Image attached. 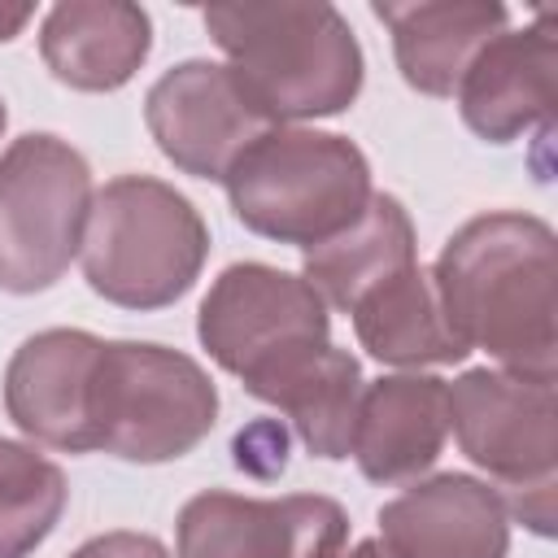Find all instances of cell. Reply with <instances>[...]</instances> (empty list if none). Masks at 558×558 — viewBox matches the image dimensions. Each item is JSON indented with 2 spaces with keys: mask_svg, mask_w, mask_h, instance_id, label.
<instances>
[{
  "mask_svg": "<svg viewBox=\"0 0 558 558\" xmlns=\"http://www.w3.org/2000/svg\"><path fill=\"white\" fill-rule=\"evenodd\" d=\"M432 283L466 353L484 349L497 371L554 379L558 257L549 222L519 209H493L462 222L440 248Z\"/></svg>",
  "mask_w": 558,
  "mask_h": 558,
  "instance_id": "cell-1",
  "label": "cell"
},
{
  "mask_svg": "<svg viewBox=\"0 0 558 558\" xmlns=\"http://www.w3.org/2000/svg\"><path fill=\"white\" fill-rule=\"evenodd\" d=\"M205 31L227 52L240 96L266 126L344 113L366 78L353 26L327 0L209 4Z\"/></svg>",
  "mask_w": 558,
  "mask_h": 558,
  "instance_id": "cell-2",
  "label": "cell"
},
{
  "mask_svg": "<svg viewBox=\"0 0 558 558\" xmlns=\"http://www.w3.org/2000/svg\"><path fill=\"white\" fill-rule=\"evenodd\" d=\"M235 218L275 244L314 248L357 222L371 192L366 153L310 126H266L227 170Z\"/></svg>",
  "mask_w": 558,
  "mask_h": 558,
  "instance_id": "cell-3",
  "label": "cell"
},
{
  "mask_svg": "<svg viewBox=\"0 0 558 558\" xmlns=\"http://www.w3.org/2000/svg\"><path fill=\"white\" fill-rule=\"evenodd\" d=\"M83 279L122 310H161L192 292L209 257L201 209L153 174H118L92 196Z\"/></svg>",
  "mask_w": 558,
  "mask_h": 558,
  "instance_id": "cell-4",
  "label": "cell"
},
{
  "mask_svg": "<svg viewBox=\"0 0 558 558\" xmlns=\"http://www.w3.org/2000/svg\"><path fill=\"white\" fill-rule=\"evenodd\" d=\"M218 418V388L205 366L148 340H105L92 384L96 449L122 462H174Z\"/></svg>",
  "mask_w": 558,
  "mask_h": 558,
  "instance_id": "cell-5",
  "label": "cell"
},
{
  "mask_svg": "<svg viewBox=\"0 0 558 558\" xmlns=\"http://www.w3.org/2000/svg\"><path fill=\"white\" fill-rule=\"evenodd\" d=\"M92 196V166L61 135L26 131L0 153V292L31 296L70 270Z\"/></svg>",
  "mask_w": 558,
  "mask_h": 558,
  "instance_id": "cell-6",
  "label": "cell"
},
{
  "mask_svg": "<svg viewBox=\"0 0 558 558\" xmlns=\"http://www.w3.org/2000/svg\"><path fill=\"white\" fill-rule=\"evenodd\" d=\"M196 336L205 353L253 392L305 353L331 344V314L301 275L235 262L209 283L196 310Z\"/></svg>",
  "mask_w": 558,
  "mask_h": 558,
  "instance_id": "cell-7",
  "label": "cell"
},
{
  "mask_svg": "<svg viewBox=\"0 0 558 558\" xmlns=\"http://www.w3.org/2000/svg\"><path fill=\"white\" fill-rule=\"evenodd\" d=\"M449 432L458 449L497 480L519 488L558 471V397L554 379L510 371H466L449 384Z\"/></svg>",
  "mask_w": 558,
  "mask_h": 558,
  "instance_id": "cell-8",
  "label": "cell"
},
{
  "mask_svg": "<svg viewBox=\"0 0 558 558\" xmlns=\"http://www.w3.org/2000/svg\"><path fill=\"white\" fill-rule=\"evenodd\" d=\"M349 514L323 493H196L174 523L179 558H340Z\"/></svg>",
  "mask_w": 558,
  "mask_h": 558,
  "instance_id": "cell-9",
  "label": "cell"
},
{
  "mask_svg": "<svg viewBox=\"0 0 558 558\" xmlns=\"http://www.w3.org/2000/svg\"><path fill=\"white\" fill-rule=\"evenodd\" d=\"M144 122L161 157L192 179H227L231 161L266 131L218 61H179L144 96Z\"/></svg>",
  "mask_w": 558,
  "mask_h": 558,
  "instance_id": "cell-10",
  "label": "cell"
},
{
  "mask_svg": "<svg viewBox=\"0 0 558 558\" xmlns=\"http://www.w3.org/2000/svg\"><path fill=\"white\" fill-rule=\"evenodd\" d=\"M453 96L462 122L488 144L549 126L558 105V9H541L523 31L493 35Z\"/></svg>",
  "mask_w": 558,
  "mask_h": 558,
  "instance_id": "cell-11",
  "label": "cell"
},
{
  "mask_svg": "<svg viewBox=\"0 0 558 558\" xmlns=\"http://www.w3.org/2000/svg\"><path fill=\"white\" fill-rule=\"evenodd\" d=\"M105 340L78 327H48L26 336L4 366V410L22 436L61 453L96 449L92 384Z\"/></svg>",
  "mask_w": 558,
  "mask_h": 558,
  "instance_id": "cell-12",
  "label": "cell"
},
{
  "mask_svg": "<svg viewBox=\"0 0 558 558\" xmlns=\"http://www.w3.org/2000/svg\"><path fill=\"white\" fill-rule=\"evenodd\" d=\"M379 545L392 558H506L510 514L501 493L475 475L414 480L379 506Z\"/></svg>",
  "mask_w": 558,
  "mask_h": 558,
  "instance_id": "cell-13",
  "label": "cell"
},
{
  "mask_svg": "<svg viewBox=\"0 0 558 558\" xmlns=\"http://www.w3.org/2000/svg\"><path fill=\"white\" fill-rule=\"evenodd\" d=\"M449 436V384L436 375H384L362 388L349 453L371 484H410L436 466Z\"/></svg>",
  "mask_w": 558,
  "mask_h": 558,
  "instance_id": "cell-14",
  "label": "cell"
},
{
  "mask_svg": "<svg viewBox=\"0 0 558 558\" xmlns=\"http://www.w3.org/2000/svg\"><path fill=\"white\" fill-rule=\"evenodd\" d=\"M153 52V17L131 0H65L39 26V57L74 92H118Z\"/></svg>",
  "mask_w": 558,
  "mask_h": 558,
  "instance_id": "cell-15",
  "label": "cell"
},
{
  "mask_svg": "<svg viewBox=\"0 0 558 558\" xmlns=\"http://www.w3.org/2000/svg\"><path fill=\"white\" fill-rule=\"evenodd\" d=\"M375 17L392 35L401 78L423 96H453L475 52L506 31L510 9L497 0H418L375 4Z\"/></svg>",
  "mask_w": 558,
  "mask_h": 558,
  "instance_id": "cell-16",
  "label": "cell"
},
{
  "mask_svg": "<svg viewBox=\"0 0 558 558\" xmlns=\"http://www.w3.org/2000/svg\"><path fill=\"white\" fill-rule=\"evenodd\" d=\"M414 262H418V244L405 205L388 192H375L353 227L305 248L301 279L323 296V305L349 314L371 288H379L384 279H392Z\"/></svg>",
  "mask_w": 558,
  "mask_h": 558,
  "instance_id": "cell-17",
  "label": "cell"
},
{
  "mask_svg": "<svg viewBox=\"0 0 558 558\" xmlns=\"http://www.w3.org/2000/svg\"><path fill=\"white\" fill-rule=\"evenodd\" d=\"M357 344L388 366H449L466 357V344L445 323L436 283L427 266H405L379 288H371L353 310Z\"/></svg>",
  "mask_w": 558,
  "mask_h": 558,
  "instance_id": "cell-18",
  "label": "cell"
},
{
  "mask_svg": "<svg viewBox=\"0 0 558 558\" xmlns=\"http://www.w3.org/2000/svg\"><path fill=\"white\" fill-rule=\"evenodd\" d=\"M248 397L279 405L301 436V445L314 458H349L353 423H357V401H362V366L349 349L323 344L279 371L275 379L257 384Z\"/></svg>",
  "mask_w": 558,
  "mask_h": 558,
  "instance_id": "cell-19",
  "label": "cell"
},
{
  "mask_svg": "<svg viewBox=\"0 0 558 558\" xmlns=\"http://www.w3.org/2000/svg\"><path fill=\"white\" fill-rule=\"evenodd\" d=\"M65 475L35 445L0 436V558H31L65 510Z\"/></svg>",
  "mask_w": 558,
  "mask_h": 558,
  "instance_id": "cell-20",
  "label": "cell"
},
{
  "mask_svg": "<svg viewBox=\"0 0 558 558\" xmlns=\"http://www.w3.org/2000/svg\"><path fill=\"white\" fill-rule=\"evenodd\" d=\"M501 506L510 519L527 523L536 536H554V480H536V484H519V488H497Z\"/></svg>",
  "mask_w": 558,
  "mask_h": 558,
  "instance_id": "cell-21",
  "label": "cell"
},
{
  "mask_svg": "<svg viewBox=\"0 0 558 558\" xmlns=\"http://www.w3.org/2000/svg\"><path fill=\"white\" fill-rule=\"evenodd\" d=\"M70 558H170V549L148 532H105L83 541Z\"/></svg>",
  "mask_w": 558,
  "mask_h": 558,
  "instance_id": "cell-22",
  "label": "cell"
},
{
  "mask_svg": "<svg viewBox=\"0 0 558 558\" xmlns=\"http://www.w3.org/2000/svg\"><path fill=\"white\" fill-rule=\"evenodd\" d=\"M31 17H35V4H4V0H0V44L17 39Z\"/></svg>",
  "mask_w": 558,
  "mask_h": 558,
  "instance_id": "cell-23",
  "label": "cell"
},
{
  "mask_svg": "<svg viewBox=\"0 0 558 558\" xmlns=\"http://www.w3.org/2000/svg\"><path fill=\"white\" fill-rule=\"evenodd\" d=\"M340 558H392V554H388L379 541H357V545H353L349 554H340Z\"/></svg>",
  "mask_w": 558,
  "mask_h": 558,
  "instance_id": "cell-24",
  "label": "cell"
},
{
  "mask_svg": "<svg viewBox=\"0 0 558 558\" xmlns=\"http://www.w3.org/2000/svg\"><path fill=\"white\" fill-rule=\"evenodd\" d=\"M4 126H9V109H4V100H0V135H4Z\"/></svg>",
  "mask_w": 558,
  "mask_h": 558,
  "instance_id": "cell-25",
  "label": "cell"
}]
</instances>
